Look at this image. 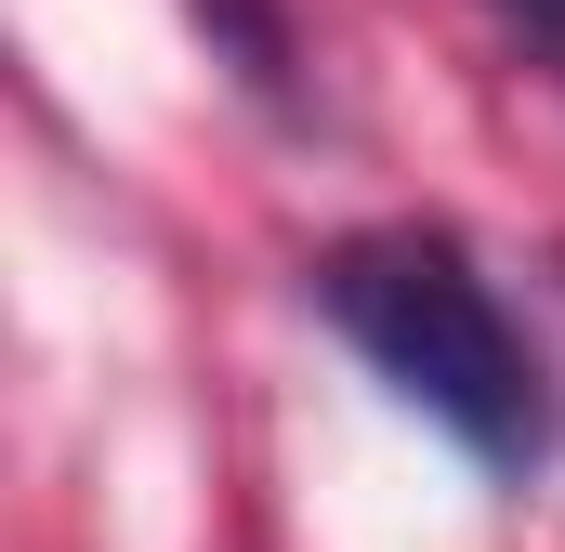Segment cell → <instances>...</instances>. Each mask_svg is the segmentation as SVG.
Listing matches in <instances>:
<instances>
[{
	"mask_svg": "<svg viewBox=\"0 0 565 552\" xmlns=\"http://www.w3.org/2000/svg\"><path fill=\"white\" fill-rule=\"evenodd\" d=\"M316 302H329V329H342L422 421H447L487 474H526V460L553 447L540 355H526V329L500 316V289L473 276L460 237H434V224L342 237V251L316 264Z\"/></svg>",
	"mask_w": 565,
	"mask_h": 552,
	"instance_id": "1",
	"label": "cell"
},
{
	"mask_svg": "<svg viewBox=\"0 0 565 552\" xmlns=\"http://www.w3.org/2000/svg\"><path fill=\"white\" fill-rule=\"evenodd\" d=\"M198 26H211V66H237V93H264L289 106V79H302V40H289V0H184Z\"/></svg>",
	"mask_w": 565,
	"mask_h": 552,
	"instance_id": "2",
	"label": "cell"
},
{
	"mask_svg": "<svg viewBox=\"0 0 565 552\" xmlns=\"http://www.w3.org/2000/svg\"><path fill=\"white\" fill-rule=\"evenodd\" d=\"M487 26H500V40H513V53L565 93V0H487Z\"/></svg>",
	"mask_w": 565,
	"mask_h": 552,
	"instance_id": "3",
	"label": "cell"
}]
</instances>
